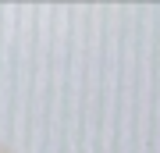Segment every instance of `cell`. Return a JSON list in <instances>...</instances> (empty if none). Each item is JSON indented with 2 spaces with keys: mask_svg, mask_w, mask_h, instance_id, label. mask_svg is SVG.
<instances>
[{
  "mask_svg": "<svg viewBox=\"0 0 160 153\" xmlns=\"http://www.w3.org/2000/svg\"><path fill=\"white\" fill-rule=\"evenodd\" d=\"M0 153H7V150H4V146H0Z\"/></svg>",
  "mask_w": 160,
  "mask_h": 153,
  "instance_id": "6da1fadb",
  "label": "cell"
}]
</instances>
